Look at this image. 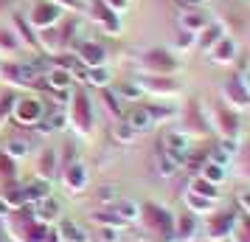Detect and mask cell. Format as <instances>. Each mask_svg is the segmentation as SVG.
Masks as SVG:
<instances>
[{
    "mask_svg": "<svg viewBox=\"0 0 250 242\" xmlns=\"http://www.w3.org/2000/svg\"><path fill=\"white\" fill-rule=\"evenodd\" d=\"M141 90H144V88H138V85H121V88H118V93H121V96H129L132 102L141 99Z\"/></svg>",
    "mask_w": 250,
    "mask_h": 242,
    "instance_id": "obj_19",
    "label": "cell"
},
{
    "mask_svg": "<svg viewBox=\"0 0 250 242\" xmlns=\"http://www.w3.org/2000/svg\"><path fill=\"white\" fill-rule=\"evenodd\" d=\"M99 200H102V203H118V200H121V192H118V186H102V192H99Z\"/></svg>",
    "mask_w": 250,
    "mask_h": 242,
    "instance_id": "obj_14",
    "label": "cell"
},
{
    "mask_svg": "<svg viewBox=\"0 0 250 242\" xmlns=\"http://www.w3.org/2000/svg\"><path fill=\"white\" fill-rule=\"evenodd\" d=\"M25 195H28V197H48V195H51V186H48V183H34Z\"/></svg>",
    "mask_w": 250,
    "mask_h": 242,
    "instance_id": "obj_18",
    "label": "cell"
},
{
    "mask_svg": "<svg viewBox=\"0 0 250 242\" xmlns=\"http://www.w3.org/2000/svg\"><path fill=\"white\" fill-rule=\"evenodd\" d=\"M87 82L99 85V88H104V85L110 82V73H107L104 68H90V73H87Z\"/></svg>",
    "mask_w": 250,
    "mask_h": 242,
    "instance_id": "obj_15",
    "label": "cell"
},
{
    "mask_svg": "<svg viewBox=\"0 0 250 242\" xmlns=\"http://www.w3.org/2000/svg\"><path fill=\"white\" fill-rule=\"evenodd\" d=\"M163 150H166L169 158L183 163L188 158V152H191V138H188L186 132H166V135H163Z\"/></svg>",
    "mask_w": 250,
    "mask_h": 242,
    "instance_id": "obj_2",
    "label": "cell"
},
{
    "mask_svg": "<svg viewBox=\"0 0 250 242\" xmlns=\"http://www.w3.org/2000/svg\"><path fill=\"white\" fill-rule=\"evenodd\" d=\"M225 166L222 163H216V161H205L203 163V169H200V177H205L208 183H214V186H219L222 180H225Z\"/></svg>",
    "mask_w": 250,
    "mask_h": 242,
    "instance_id": "obj_8",
    "label": "cell"
},
{
    "mask_svg": "<svg viewBox=\"0 0 250 242\" xmlns=\"http://www.w3.org/2000/svg\"><path fill=\"white\" fill-rule=\"evenodd\" d=\"M37 217H40V220H54V217H57V203L45 197V200L40 203V211H37Z\"/></svg>",
    "mask_w": 250,
    "mask_h": 242,
    "instance_id": "obj_13",
    "label": "cell"
},
{
    "mask_svg": "<svg viewBox=\"0 0 250 242\" xmlns=\"http://www.w3.org/2000/svg\"><path fill=\"white\" fill-rule=\"evenodd\" d=\"M126 124L135 130V132H149V130L155 127V118L149 113V107H135V110L126 113Z\"/></svg>",
    "mask_w": 250,
    "mask_h": 242,
    "instance_id": "obj_3",
    "label": "cell"
},
{
    "mask_svg": "<svg viewBox=\"0 0 250 242\" xmlns=\"http://www.w3.org/2000/svg\"><path fill=\"white\" fill-rule=\"evenodd\" d=\"M236 222H239L236 211H219V214H211V222H208V237H211V240H225V237L233 234Z\"/></svg>",
    "mask_w": 250,
    "mask_h": 242,
    "instance_id": "obj_1",
    "label": "cell"
},
{
    "mask_svg": "<svg viewBox=\"0 0 250 242\" xmlns=\"http://www.w3.org/2000/svg\"><path fill=\"white\" fill-rule=\"evenodd\" d=\"M9 152H12V155H25V152H28V147H25V141H23V144H20V141H12Z\"/></svg>",
    "mask_w": 250,
    "mask_h": 242,
    "instance_id": "obj_22",
    "label": "cell"
},
{
    "mask_svg": "<svg viewBox=\"0 0 250 242\" xmlns=\"http://www.w3.org/2000/svg\"><path fill=\"white\" fill-rule=\"evenodd\" d=\"M48 82H51L54 88H68V85H70V76H68V70H54Z\"/></svg>",
    "mask_w": 250,
    "mask_h": 242,
    "instance_id": "obj_16",
    "label": "cell"
},
{
    "mask_svg": "<svg viewBox=\"0 0 250 242\" xmlns=\"http://www.w3.org/2000/svg\"><path fill=\"white\" fill-rule=\"evenodd\" d=\"M104 59H107V54H104L102 45H96V43H84V45H82V62H84V65L102 68Z\"/></svg>",
    "mask_w": 250,
    "mask_h": 242,
    "instance_id": "obj_4",
    "label": "cell"
},
{
    "mask_svg": "<svg viewBox=\"0 0 250 242\" xmlns=\"http://www.w3.org/2000/svg\"><path fill=\"white\" fill-rule=\"evenodd\" d=\"M62 237H65L68 242H87L84 228H79L76 222H62Z\"/></svg>",
    "mask_w": 250,
    "mask_h": 242,
    "instance_id": "obj_11",
    "label": "cell"
},
{
    "mask_svg": "<svg viewBox=\"0 0 250 242\" xmlns=\"http://www.w3.org/2000/svg\"><path fill=\"white\" fill-rule=\"evenodd\" d=\"M236 203H239V211H245V217L250 220V192H242Z\"/></svg>",
    "mask_w": 250,
    "mask_h": 242,
    "instance_id": "obj_20",
    "label": "cell"
},
{
    "mask_svg": "<svg viewBox=\"0 0 250 242\" xmlns=\"http://www.w3.org/2000/svg\"><path fill=\"white\" fill-rule=\"evenodd\" d=\"M177 169H180V163L174 161V158H169V155H163V158L158 161V175L160 177H171Z\"/></svg>",
    "mask_w": 250,
    "mask_h": 242,
    "instance_id": "obj_12",
    "label": "cell"
},
{
    "mask_svg": "<svg viewBox=\"0 0 250 242\" xmlns=\"http://www.w3.org/2000/svg\"><path fill=\"white\" fill-rule=\"evenodd\" d=\"M211 59L214 62H219V65H230L233 59H236V43H230V40H222L219 45H214V54H211Z\"/></svg>",
    "mask_w": 250,
    "mask_h": 242,
    "instance_id": "obj_6",
    "label": "cell"
},
{
    "mask_svg": "<svg viewBox=\"0 0 250 242\" xmlns=\"http://www.w3.org/2000/svg\"><path fill=\"white\" fill-rule=\"evenodd\" d=\"M118 228H102V242H118Z\"/></svg>",
    "mask_w": 250,
    "mask_h": 242,
    "instance_id": "obj_21",
    "label": "cell"
},
{
    "mask_svg": "<svg viewBox=\"0 0 250 242\" xmlns=\"http://www.w3.org/2000/svg\"><path fill=\"white\" fill-rule=\"evenodd\" d=\"M180 23H183V31L200 34L205 25H208V17H205V14H200L197 9H188V14H183V17H180Z\"/></svg>",
    "mask_w": 250,
    "mask_h": 242,
    "instance_id": "obj_7",
    "label": "cell"
},
{
    "mask_svg": "<svg viewBox=\"0 0 250 242\" xmlns=\"http://www.w3.org/2000/svg\"><path fill=\"white\" fill-rule=\"evenodd\" d=\"M191 195H200V197H205V200H219V186H214V183H208L205 177H194V183H191Z\"/></svg>",
    "mask_w": 250,
    "mask_h": 242,
    "instance_id": "obj_9",
    "label": "cell"
},
{
    "mask_svg": "<svg viewBox=\"0 0 250 242\" xmlns=\"http://www.w3.org/2000/svg\"><path fill=\"white\" fill-rule=\"evenodd\" d=\"M186 203L197 211V214H214V200H205V197L200 195H191L188 192V197H186Z\"/></svg>",
    "mask_w": 250,
    "mask_h": 242,
    "instance_id": "obj_10",
    "label": "cell"
},
{
    "mask_svg": "<svg viewBox=\"0 0 250 242\" xmlns=\"http://www.w3.org/2000/svg\"><path fill=\"white\" fill-rule=\"evenodd\" d=\"M186 3H188V9H194V6H200L203 0H186Z\"/></svg>",
    "mask_w": 250,
    "mask_h": 242,
    "instance_id": "obj_25",
    "label": "cell"
},
{
    "mask_svg": "<svg viewBox=\"0 0 250 242\" xmlns=\"http://www.w3.org/2000/svg\"><path fill=\"white\" fill-rule=\"evenodd\" d=\"M242 79H245V88H248V93H250V73H242Z\"/></svg>",
    "mask_w": 250,
    "mask_h": 242,
    "instance_id": "obj_24",
    "label": "cell"
},
{
    "mask_svg": "<svg viewBox=\"0 0 250 242\" xmlns=\"http://www.w3.org/2000/svg\"><path fill=\"white\" fill-rule=\"evenodd\" d=\"M6 211H9V203H6V200H0V217H6Z\"/></svg>",
    "mask_w": 250,
    "mask_h": 242,
    "instance_id": "obj_23",
    "label": "cell"
},
{
    "mask_svg": "<svg viewBox=\"0 0 250 242\" xmlns=\"http://www.w3.org/2000/svg\"><path fill=\"white\" fill-rule=\"evenodd\" d=\"M222 40H225V28H222V25H205L203 31H200V48H203V51L219 45Z\"/></svg>",
    "mask_w": 250,
    "mask_h": 242,
    "instance_id": "obj_5",
    "label": "cell"
},
{
    "mask_svg": "<svg viewBox=\"0 0 250 242\" xmlns=\"http://www.w3.org/2000/svg\"><path fill=\"white\" fill-rule=\"evenodd\" d=\"M132 135H135V130L129 127L126 121H121V124L115 127V138H118V141H129V138H132Z\"/></svg>",
    "mask_w": 250,
    "mask_h": 242,
    "instance_id": "obj_17",
    "label": "cell"
}]
</instances>
